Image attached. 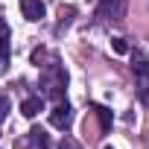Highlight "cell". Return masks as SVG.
I'll use <instances>...</instances> for the list:
<instances>
[{
    "label": "cell",
    "mask_w": 149,
    "mask_h": 149,
    "mask_svg": "<svg viewBox=\"0 0 149 149\" xmlns=\"http://www.w3.org/2000/svg\"><path fill=\"white\" fill-rule=\"evenodd\" d=\"M126 15V0H100V6H97V18L102 21H123Z\"/></svg>",
    "instance_id": "1"
},
{
    "label": "cell",
    "mask_w": 149,
    "mask_h": 149,
    "mask_svg": "<svg viewBox=\"0 0 149 149\" xmlns=\"http://www.w3.org/2000/svg\"><path fill=\"white\" fill-rule=\"evenodd\" d=\"M9 108H12V102H9V97H3V94H0V123H3V120L9 117Z\"/></svg>",
    "instance_id": "10"
},
{
    "label": "cell",
    "mask_w": 149,
    "mask_h": 149,
    "mask_svg": "<svg viewBox=\"0 0 149 149\" xmlns=\"http://www.w3.org/2000/svg\"><path fill=\"white\" fill-rule=\"evenodd\" d=\"M21 12H24L26 21H41L47 9H44L41 0H21Z\"/></svg>",
    "instance_id": "6"
},
{
    "label": "cell",
    "mask_w": 149,
    "mask_h": 149,
    "mask_svg": "<svg viewBox=\"0 0 149 149\" xmlns=\"http://www.w3.org/2000/svg\"><path fill=\"white\" fill-rule=\"evenodd\" d=\"M61 149H73V146H70V143H61Z\"/></svg>",
    "instance_id": "12"
},
{
    "label": "cell",
    "mask_w": 149,
    "mask_h": 149,
    "mask_svg": "<svg viewBox=\"0 0 149 149\" xmlns=\"http://www.w3.org/2000/svg\"><path fill=\"white\" fill-rule=\"evenodd\" d=\"M94 111H97V117H100V126H102V129L108 132V129H111V123H114V117H111V111H108V108H102V105H97Z\"/></svg>",
    "instance_id": "8"
},
{
    "label": "cell",
    "mask_w": 149,
    "mask_h": 149,
    "mask_svg": "<svg viewBox=\"0 0 149 149\" xmlns=\"http://www.w3.org/2000/svg\"><path fill=\"white\" fill-rule=\"evenodd\" d=\"M111 50H114V53H120V56H123V53H129L126 38H111Z\"/></svg>",
    "instance_id": "9"
},
{
    "label": "cell",
    "mask_w": 149,
    "mask_h": 149,
    "mask_svg": "<svg viewBox=\"0 0 149 149\" xmlns=\"http://www.w3.org/2000/svg\"><path fill=\"white\" fill-rule=\"evenodd\" d=\"M105 149H111V146H105Z\"/></svg>",
    "instance_id": "13"
},
{
    "label": "cell",
    "mask_w": 149,
    "mask_h": 149,
    "mask_svg": "<svg viewBox=\"0 0 149 149\" xmlns=\"http://www.w3.org/2000/svg\"><path fill=\"white\" fill-rule=\"evenodd\" d=\"M132 70H134L137 82H149V53L134 50V56H132Z\"/></svg>",
    "instance_id": "3"
},
{
    "label": "cell",
    "mask_w": 149,
    "mask_h": 149,
    "mask_svg": "<svg viewBox=\"0 0 149 149\" xmlns=\"http://www.w3.org/2000/svg\"><path fill=\"white\" fill-rule=\"evenodd\" d=\"M41 108H44V100H41V97H26V100L21 102V114H24V117H29V120H32Z\"/></svg>",
    "instance_id": "7"
},
{
    "label": "cell",
    "mask_w": 149,
    "mask_h": 149,
    "mask_svg": "<svg viewBox=\"0 0 149 149\" xmlns=\"http://www.w3.org/2000/svg\"><path fill=\"white\" fill-rule=\"evenodd\" d=\"M50 123L56 126V129H70V123H73V108L67 105V102H58L53 111H50Z\"/></svg>",
    "instance_id": "2"
},
{
    "label": "cell",
    "mask_w": 149,
    "mask_h": 149,
    "mask_svg": "<svg viewBox=\"0 0 149 149\" xmlns=\"http://www.w3.org/2000/svg\"><path fill=\"white\" fill-rule=\"evenodd\" d=\"M9 70V24L0 21V73Z\"/></svg>",
    "instance_id": "5"
},
{
    "label": "cell",
    "mask_w": 149,
    "mask_h": 149,
    "mask_svg": "<svg viewBox=\"0 0 149 149\" xmlns=\"http://www.w3.org/2000/svg\"><path fill=\"white\" fill-rule=\"evenodd\" d=\"M15 149H50V140L41 129H32L26 134V143H15Z\"/></svg>",
    "instance_id": "4"
},
{
    "label": "cell",
    "mask_w": 149,
    "mask_h": 149,
    "mask_svg": "<svg viewBox=\"0 0 149 149\" xmlns=\"http://www.w3.org/2000/svg\"><path fill=\"white\" fill-rule=\"evenodd\" d=\"M44 56H47L44 50H35V53H32V64H38V67H41V61H44Z\"/></svg>",
    "instance_id": "11"
}]
</instances>
